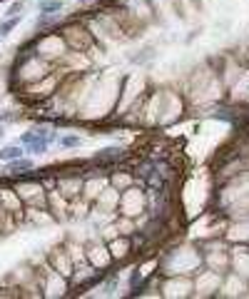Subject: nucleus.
Instances as JSON below:
<instances>
[{
	"label": "nucleus",
	"mask_w": 249,
	"mask_h": 299,
	"mask_svg": "<svg viewBox=\"0 0 249 299\" xmlns=\"http://www.w3.org/2000/svg\"><path fill=\"white\" fill-rule=\"evenodd\" d=\"M0 137H3V128H0Z\"/></svg>",
	"instance_id": "nucleus-7"
},
{
	"label": "nucleus",
	"mask_w": 249,
	"mask_h": 299,
	"mask_svg": "<svg viewBox=\"0 0 249 299\" xmlns=\"http://www.w3.org/2000/svg\"><path fill=\"white\" fill-rule=\"evenodd\" d=\"M0 120H3V115H0Z\"/></svg>",
	"instance_id": "nucleus-8"
},
{
	"label": "nucleus",
	"mask_w": 249,
	"mask_h": 299,
	"mask_svg": "<svg viewBox=\"0 0 249 299\" xmlns=\"http://www.w3.org/2000/svg\"><path fill=\"white\" fill-rule=\"evenodd\" d=\"M60 145L62 147H75V145H80V137H62Z\"/></svg>",
	"instance_id": "nucleus-5"
},
{
	"label": "nucleus",
	"mask_w": 249,
	"mask_h": 299,
	"mask_svg": "<svg viewBox=\"0 0 249 299\" xmlns=\"http://www.w3.org/2000/svg\"><path fill=\"white\" fill-rule=\"evenodd\" d=\"M18 157H23V147H20V145H10V147H3V150H0V160H3V162H13V160H18Z\"/></svg>",
	"instance_id": "nucleus-1"
},
{
	"label": "nucleus",
	"mask_w": 249,
	"mask_h": 299,
	"mask_svg": "<svg viewBox=\"0 0 249 299\" xmlns=\"http://www.w3.org/2000/svg\"><path fill=\"white\" fill-rule=\"evenodd\" d=\"M8 167H10V172L20 174V172H28V170H33V162H30V160H23V157H18V160L8 162Z\"/></svg>",
	"instance_id": "nucleus-2"
},
{
	"label": "nucleus",
	"mask_w": 249,
	"mask_h": 299,
	"mask_svg": "<svg viewBox=\"0 0 249 299\" xmlns=\"http://www.w3.org/2000/svg\"><path fill=\"white\" fill-rule=\"evenodd\" d=\"M38 8H40V13H57L60 8H62V3H60V0H40V3H38Z\"/></svg>",
	"instance_id": "nucleus-3"
},
{
	"label": "nucleus",
	"mask_w": 249,
	"mask_h": 299,
	"mask_svg": "<svg viewBox=\"0 0 249 299\" xmlns=\"http://www.w3.org/2000/svg\"><path fill=\"white\" fill-rule=\"evenodd\" d=\"M15 25H18V15H15V18H8L3 25H0V38H3V35H8V33H10Z\"/></svg>",
	"instance_id": "nucleus-4"
},
{
	"label": "nucleus",
	"mask_w": 249,
	"mask_h": 299,
	"mask_svg": "<svg viewBox=\"0 0 249 299\" xmlns=\"http://www.w3.org/2000/svg\"><path fill=\"white\" fill-rule=\"evenodd\" d=\"M20 10H23V3H15V5L8 10V15H10V18H15V15H20Z\"/></svg>",
	"instance_id": "nucleus-6"
}]
</instances>
